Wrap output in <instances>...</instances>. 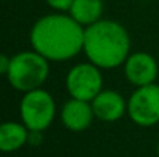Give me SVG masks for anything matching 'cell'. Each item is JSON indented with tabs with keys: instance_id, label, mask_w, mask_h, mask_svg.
I'll return each instance as SVG.
<instances>
[{
	"instance_id": "obj_4",
	"label": "cell",
	"mask_w": 159,
	"mask_h": 157,
	"mask_svg": "<svg viewBox=\"0 0 159 157\" xmlns=\"http://www.w3.org/2000/svg\"><path fill=\"white\" fill-rule=\"evenodd\" d=\"M55 114L56 103L49 92L38 88L24 93L20 103V116L30 131L43 132L53 122Z\"/></svg>"
},
{
	"instance_id": "obj_15",
	"label": "cell",
	"mask_w": 159,
	"mask_h": 157,
	"mask_svg": "<svg viewBox=\"0 0 159 157\" xmlns=\"http://www.w3.org/2000/svg\"><path fill=\"white\" fill-rule=\"evenodd\" d=\"M158 156H159V145H158Z\"/></svg>"
},
{
	"instance_id": "obj_5",
	"label": "cell",
	"mask_w": 159,
	"mask_h": 157,
	"mask_svg": "<svg viewBox=\"0 0 159 157\" xmlns=\"http://www.w3.org/2000/svg\"><path fill=\"white\" fill-rule=\"evenodd\" d=\"M127 114L138 127H154L159 122V85L137 88L127 100Z\"/></svg>"
},
{
	"instance_id": "obj_9",
	"label": "cell",
	"mask_w": 159,
	"mask_h": 157,
	"mask_svg": "<svg viewBox=\"0 0 159 157\" xmlns=\"http://www.w3.org/2000/svg\"><path fill=\"white\" fill-rule=\"evenodd\" d=\"M95 118L103 122H115L127 113V102L119 92L106 89L91 102Z\"/></svg>"
},
{
	"instance_id": "obj_10",
	"label": "cell",
	"mask_w": 159,
	"mask_h": 157,
	"mask_svg": "<svg viewBox=\"0 0 159 157\" xmlns=\"http://www.w3.org/2000/svg\"><path fill=\"white\" fill-rule=\"evenodd\" d=\"M30 129L20 122H4L0 127V149L2 152H16L28 143Z\"/></svg>"
},
{
	"instance_id": "obj_3",
	"label": "cell",
	"mask_w": 159,
	"mask_h": 157,
	"mask_svg": "<svg viewBox=\"0 0 159 157\" xmlns=\"http://www.w3.org/2000/svg\"><path fill=\"white\" fill-rule=\"evenodd\" d=\"M7 81L16 91L30 92L38 89L49 77V60L35 50L20 52L11 57Z\"/></svg>"
},
{
	"instance_id": "obj_6",
	"label": "cell",
	"mask_w": 159,
	"mask_h": 157,
	"mask_svg": "<svg viewBox=\"0 0 159 157\" xmlns=\"http://www.w3.org/2000/svg\"><path fill=\"white\" fill-rule=\"evenodd\" d=\"M103 77L101 68L95 64L80 63L69 71L66 77V88L74 99L92 102L103 89Z\"/></svg>"
},
{
	"instance_id": "obj_13",
	"label": "cell",
	"mask_w": 159,
	"mask_h": 157,
	"mask_svg": "<svg viewBox=\"0 0 159 157\" xmlns=\"http://www.w3.org/2000/svg\"><path fill=\"white\" fill-rule=\"evenodd\" d=\"M42 142V132L41 131H30V136H28V143L38 146Z\"/></svg>"
},
{
	"instance_id": "obj_14",
	"label": "cell",
	"mask_w": 159,
	"mask_h": 157,
	"mask_svg": "<svg viewBox=\"0 0 159 157\" xmlns=\"http://www.w3.org/2000/svg\"><path fill=\"white\" fill-rule=\"evenodd\" d=\"M10 63H11V57H8V56H6V54L0 56V72H2L3 75L7 74Z\"/></svg>"
},
{
	"instance_id": "obj_12",
	"label": "cell",
	"mask_w": 159,
	"mask_h": 157,
	"mask_svg": "<svg viewBox=\"0 0 159 157\" xmlns=\"http://www.w3.org/2000/svg\"><path fill=\"white\" fill-rule=\"evenodd\" d=\"M73 2H74V0H46L48 6H49L50 8H53L55 11H59V13L69 11Z\"/></svg>"
},
{
	"instance_id": "obj_11",
	"label": "cell",
	"mask_w": 159,
	"mask_h": 157,
	"mask_svg": "<svg viewBox=\"0 0 159 157\" xmlns=\"http://www.w3.org/2000/svg\"><path fill=\"white\" fill-rule=\"evenodd\" d=\"M69 13L80 25L87 28L102 19L103 2L102 0H74Z\"/></svg>"
},
{
	"instance_id": "obj_7",
	"label": "cell",
	"mask_w": 159,
	"mask_h": 157,
	"mask_svg": "<svg viewBox=\"0 0 159 157\" xmlns=\"http://www.w3.org/2000/svg\"><path fill=\"white\" fill-rule=\"evenodd\" d=\"M124 74L129 82L137 88L155 83L158 77L157 60L145 52L131 53L124 61Z\"/></svg>"
},
{
	"instance_id": "obj_1",
	"label": "cell",
	"mask_w": 159,
	"mask_h": 157,
	"mask_svg": "<svg viewBox=\"0 0 159 157\" xmlns=\"http://www.w3.org/2000/svg\"><path fill=\"white\" fill-rule=\"evenodd\" d=\"M85 28L71 15L55 13L43 15L32 25V49L49 61H67L84 49Z\"/></svg>"
},
{
	"instance_id": "obj_2",
	"label": "cell",
	"mask_w": 159,
	"mask_h": 157,
	"mask_svg": "<svg viewBox=\"0 0 159 157\" xmlns=\"http://www.w3.org/2000/svg\"><path fill=\"white\" fill-rule=\"evenodd\" d=\"M130 45L129 32L123 25L101 19L85 28L82 52L101 70H112L124 64L130 56Z\"/></svg>"
},
{
	"instance_id": "obj_8",
	"label": "cell",
	"mask_w": 159,
	"mask_h": 157,
	"mask_svg": "<svg viewBox=\"0 0 159 157\" xmlns=\"http://www.w3.org/2000/svg\"><path fill=\"white\" fill-rule=\"evenodd\" d=\"M61 124L73 132H81L91 127L95 114L91 102L71 97L63 104L60 111Z\"/></svg>"
}]
</instances>
